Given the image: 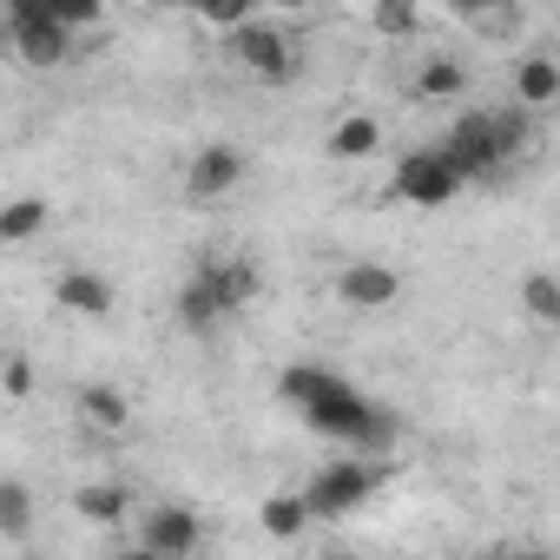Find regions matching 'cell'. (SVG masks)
<instances>
[{
    "label": "cell",
    "instance_id": "29",
    "mask_svg": "<svg viewBox=\"0 0 560 560\" xmlns=\"http://www.w3.org/2000/svg\"><path fill=\"white\" fill-rule=\"evenodd\" d=\"M324 560H370V553H324Z\"/></svg>",
    "mask_w": 560,
    "mask_h": 560
},
{
    "label": "cell",
    "instance_id": "17",
    "mask_svg": "<svg viewBox=\"0 0 560 560\" xmlns=\"http://www.w3.org/2000/svg\"><path fill=\"white\" fill-rule=\"evenodd\" d=\"M468 93V67L455 54H429L416 67V100H462Z\"/></svg>",
    "mask_w": 560,
    "mask_h": 560
},
{
    "label": "cell",
    "instance_id": "24",
    "mask_svg": "<svg viewBox=\"0 0 560 560\" xmlns=\"http://www.w3.org/2000/svg\"><path fill=\"white\" fill-rule=\"evenodd\" d=\"M198 21H205V27H224V34H237V27H250L257 14L244 8V0H205V8H198Z\"/></svg>",
    "mask_w": 560,
    "mask_h": 560
},
{
    "label": "cell",
    "instance_id": "15",
    "mask_svg": "<svg viewBox=\"0 0 560 560\" xmlns=\"http://www.w3.org/2000/svg\"><path fill=\"white\" fill-rule=\"evenodd\" d=\"M218 317H224L218 291L191 270V277H185V291H178V330H185V337H211V330H218Z\"/></svg>",
    "mask_w": 560,
    "mask_h": 560
},
{
    "label": "cell",
    "instance_id": "18",
    "mask_svg": "<svg viewBox=\"0 0 560 560\" xmlns=\"http://www.w3.org/2000/svg\"><path fill=\"white\" fill-rule=\"evenodd\" d=\"M376 145H383L376 113H343V119L330 126V159H370Z\"/></svg>",
    "mask_w": 560,
    "mask_h": 560
},
{
    "label": "cell",
    "instance_id": "25",
    "mask_svg": "<svg viewBox=\"0 0 560 560\" xmlns=\"http://www.w3.org/2000/svg\"><path fill=\"white\" fill-rule=\"evenodd\" d=\"M468 27H481V34H514L521 27V14L514 8H475V14H462Z\"/></svg>",
    "mask_w": 560,
    "mask_h": 560
},
{
    "label": "cell",
    "instance_id": "20",
    "mask_svg": "<svg viewBox=\"0 0 560 560\" xmlns=\"http://www.w3.org/2000/svg\"><path fill=\"white\" fill-rule=\"evenodd\" d=\"M521 311L547 330H560V277L553 270H527L521 277Z\"/></svg>",
    "mask_w": 560,
    "mask_h": 560
},
{
    "label": "cell",
    "instance_id": "11",
    "mask_svg": "<svg viewBox=\"0 0 560 560\" xmlns=\"http://www.w3.org/2000/svg\"><path fill=\"white\" fill-rule=\"evenodd\" d=\"M198 277L218 291L224 317H237V311H244V304H257V291H264V270H257L250 257H205V264H198Z\"/></svg>",
    "mask_w": 560,
    "mask_h": 560
},
{
    "label": "cell",
    "instance_id": "6",
    "mask_svg": "<svg viewBox=\"0 0 560 560\" xmlns=\"http://www.w3.org/2000/svg\"><path fill=\"white\" fill-rule=\"evenodd\" d=\"M231 60H237L244 73H257L264 86H284V80L298 73V47H291V34H284V27H270V21L237 27V34H231Z\"/></svg>",
    "mask_w": 560,
    "mask_h": 560
},
{
    "label": "cell",
    "instance_id": "14",
    "mask_svg": "<svg viewBox=\"0 0 560 560\" xmlns=\"http://www.w3.org/2000/svg\"><path fill=\"white\" fill-rule=\"evenodd\" d=\"M257 521H264V534H270V540H298V534H311V527H317V514H311L304 488H298V494H264Z\"/></svg>",
    "mask_w": 560,
    "mask_h": 560
},
{
    "label": "cell",
    "instance_id": "21",
    "mask_svg": "<svg viewBox=\"0 0 560 560\" xmlns=\"http://www.w3.org/2000/svg\"><path fill=\"white\" fill-rule=\"evenodd\" d=\"M0 534H8V540H27L34 534V494H27L21 475L0 481Z\"/></svg>",
    "mask_w": 560,
    "mask_h": 560
},
{
    "label": "cell",
    "instance_id": "9",
    "mask_svg": "<svg viewBox=\"0 0 560 560\" xmlns=\"http://www.w3.org/2000/svg\"><path fill=\"white\" fill-rule=\"evenodd\" d=\"M54 304L67 311V317H86V324H106L113 311H119V291L106 284L100 270H86V264H73V270H60L54 277Z\"/></svg>",
    "mask_w": 560,
    "mask_h": 560
},
{
    "label": "cell",
    "instance_id": "23",
    "mask_svg": "<svg viewBox=\"0 0 560 560\" xmlns=\"http://www.w3.org/2000/svg\"><path fill=\"white\" fill-rule=\"evenodd\" d=\"M40 8H47V21H60L67 34H86V27H100V21H106L100 0H40Z\"/></svg>",
    "mask_w": 560,
    "mask_h": 560
},
{
    "label": "cell",
    "instance_id": "28",
    "mask_svg": "<svg viewBox=\"0 0 560 560\" xmlns=\"http://www.w3.org/2000/svg\"><path fill=\"white\" fill-rule=\"evenodd\" d=\"M126 560H159V553H145V547H132V553H126Z\"/></svg>",
    "mask_w": 560,
    "mask_h": 560
},
{
    "label": "cell",
    "instance_id": "12",
    "mask_svg": "<svg viewBox=\"0 0 560 560\" xmlns=\"http://www.w3.org/2000/svg\"><path fill=\"white\" fill-rule=\"evenodd\" d=\"M73 409H80V422L100 429V435H119V429L132 422V402H126V389H113V383H80Z\"/></svg>",
    "mask_w": 560,
    "mask_h": 560
},
{
    "label": "cell",
    "instance_id": "22",
    "mask_svg": "<svg viewBox=\"0 0 560 560\" xmlns=\"http://www.w3.org/2000/svg\"><path fill=\"white\" fill-rule=\"evenodd\" d=\"M370 34H383V40H422V8H409V0H383V8H370Z\"/></svg>",
    "mask_w": 560,
    "mask_h": 560
},
{
    "label": "cell",
    "instance_id": "27",
    "mask_svg": "<svg viewBox=\"0 0 560 560\" xmlns=\"http://www.w3.org/2000/svg\"><path fill=\"white\" fill-rule=\"evenodd\" d=\"M501 560H560V553H547V547H514V553H501Z\"/></svg>",
    "mask_w": 560,
    "mask_h": 560
},
{
    "label": "cell",
    "instance_id": "3",
    "mask_svg": "<svg viewBox=\"0 0 560 560\" xmlns=\"http://www.w3.org/2000/svg\"><path fill=\"white\" fill-rule=\"evenodd\" d=\"M0 27H8V54L21 67H67L73 60V34L60 21H47L40 0H8V14H0Z\"/></svg>",
    "mask_w": 560,
    "mask_h": 560
},
{
    "label": "cell",
    "instance_id": "5",
    "mask_svg": "<svg viewBox=\"0 0 560 560\" xmlns=\"http://www.w3.org/2000/svg\"><path fill=\"white\" fill-rule=\"evenodd\" d=\"M442 152H448V165H455L468 185H475V178H494V172H508V165H514V159H508V145H501L494 113H462V119L448 126Z\"/></svg>",
    "mask_w": 560,
    "mask_h": 560
},
{
    "label": "cell",
    "instance_id": "26",
    "mask_svg": "<svg viewBox=\"0 0 560 560\" xmlns=\"http://www.w3.org/2000/svg\"><path fill=\"white\" fill-rule=\"evenodd\" d=\"M0 383H8L14 402H27V396H34V363H27V357H8V376H0Z\"/></svg>",
    "mask_w": 560,
    "mask_h": 560
},
{
    "label": "cell",
    "instance_id": "10",
    "mask_svg": "<svg viewBox=\"0 0 560 560\" xmlns=\"http://www.w3.org/2000/svg\"><path fill=\"white\" fill-rule=\"evenodd\" d=\"M237 178H244V152L218 139V145L191 152V165H185V198H191V205H211V198L237 191Z\"/></svg>",
    "mask_w": 560,
    "mask_h": 560
},
{
    "label": "cell",
    "instance_id": "2",
    "mask_svg": "<svg viewBox=\"0 0 560 560\" xmlns=\"http://www.w3.org/2000/svg\"><path fill=\"white\" fill-rule=\"evenodd\" d=\"M383 481H389V462H376V455H350V462L317 468V481L304 488V501H311L317 521H343V514H357Z\"/></svg>",
    "mask_w": 560,
    "mask_h": 560
},
{
    "label": "cell",
    "instance_id": "16",
    "mask_svg": "<svg viewBox=\"0 0 560 560\" xmlns=\"http://www.w3.org/2000/svg\"><path fill=\"white\" fill-rule=\"evenodd\" d=\"M47 224H54V205L40 191H21V198H8V211H0V244H27Z\"/></svg>",
    "mask_w": 560,
    "mask_h": 560
},
{
    "label": "cell",
    "instance_id": "4",
    "mask_svg": "<svg viewBox=\"0 0 560 560\" xmlns=\"http://www.w3.org/2000/svg\"><path fill=\"white\" fill-rule=\"evenodd\" d=\"M462 172L448 165V152L442 145H416V152H402L396 159V178H389V198H402V205H416V211H442V205H455L462 198Z\"/></svg>",
    "mask_w": 560,
    "mask_h": 560
},
{
    "label": "cell",
    "instance_id": "13",
    "mask_svg": "<svg viewBox=\"0 0 560 560\" xmlns=\"http://www.w3.org/2000/svg\"><path fill=\"white\" fill-rule=\"evenodd\" d=\"M560 100V60H547V54H521L514 60V106H553Z\"/></svg>",
    "mask_w": 560,
    "mask_h": 560
},
{
    "label": "cell",
    "instance_id": "8",
    "mask_svg": "<svg viewBox=\"0 0 560 560\" xmlns=\"http://www.w3.org/2000/svg\"><path fill=\"white\" fill-rule=\"evenodd\" d=\"M337 298H343L350 311H389V304L402 298V277H396V264L357 257V264L337 270Z\"/></svg>",
    "mask_w": 560,
    "mask_h": 560
},
{
    "label": "cell",
    "instance_id": "1",
    "mask_svg": "<svg viewBox=\"0 0 560 560\" xmlns=\"http://www.w3.org/2000/svg\"><path fill=\"white\" fill-rule=\"evenodd\" d=\"M277 396H284L317 435H330V442H350V448H363V455H389L396 448V435H402V422H396V409H383V402H370L350 376H337L330 363H284V376H277Z\"/></svg>",
    "mask_w": 560,
    "mask_h": 560
},
{
    "label": "cell",
    "instance_id": "7",
    "mask_svg": "<svg viewBox=\"0 0 560 560\" xmlns=\"http://www.w3.org/2000/svg\"><path fill=\"white\" fill-rule=\"evenodd\" d=\"M198 540H205V527H198V514L185 501H152L145 521H139V547L159 553V560H191Z\"/></svg>",
    "mask_w": 560,
    "mask_h": 560
},
{
    "label": "cell",
    "instance_id": "19",
    "mask_svg": "<svg viewBox=\"0 0 560 560\" xmlns=\"http://www.w3.org/2000/svg\"><path fill=\"white\" fill-rule=\"evenodd\" d=\"M73 514H80L86 527H119V521H126V488L86 481V488H73Z\"/></svg>",
    "mask_w": 560,
    "mask_h": 560
}]
</instances>
